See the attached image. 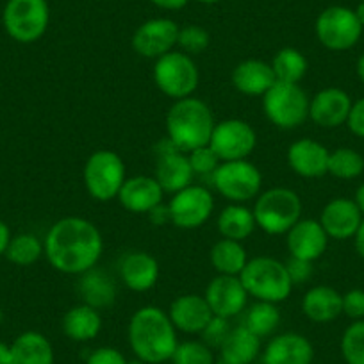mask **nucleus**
I'll use <instances>...</instances> for the list:
<instances>
[{"mask_svg": "<svg viewBox=\"0 0 364 364\" xmlns=\"http://www.w3.org/2000/svg\"><path fill=\"white\" fill-rule=\"evenodd\" d=\"M353 13H355V16H357V20H359L360 26L364 27V0H360L359 6H357V9Z\"/></svg>", "mask_w": 364, "mask_h": 364, "instance_id": "obj_52", "label": "nucleus"}, {"mask_svg": "<svg viewBox=\"0 0 364 364\" xmlns=\"http://www.w3.org/2000/svg\"><path fill=\"white\" fill-rule=\"evenodd\" d=\"M272 68L275 73V79L281 82H293L299 84L306 77L309 70V61L300 50L293 47L281 48L272 59Z\"/></svg>", "mask_w": 364, "mask_h": 364, "instance_id": "obj_33", "label": "nucleus"}, {"mask_svg": "<svg viewBox=\"0 0 364 364\" xmlns=\"http://www.w3.org/2000/svg\"><path fill=\"white\" fill-rule=\"evenodd\" d=\"M216 225L222 237L234 241H245L257 229L254 213L243 204H230L223 208L218 215Z\"/></svg>", "mask_w": 364, "mask_h": 364, "instance_id": "obj_31", "label": "nucleus"}, {"mask_svg": "<svg viewBox=\"0 0 364 364\" xmlns=\"http://www.w3.org/2000/svg\"><path fill=\"white\" fill-rule=\"evenodd\" d=\"M302 313L314 323H328L343 313V295L328 286H314L304 295Z\"/></svg>", "mask_w": 364, "mask_h": 364, "instance_id": "obj_27", "label": "nucleus"}, {"mask_svg": "<svg viewBox=\"0 0 364 364\" xmlns=\"http://www.w3.org/2000/svg\"><path fill=\"white\" fill-rule=\"evenodd\" d=\"M309 97L300 84L277 82L262 95L266 118L282 131L300 127L309 118Z\"/></svg>", "mask_w": 364, "mask_h": 364, "instance_id": "obj_6", "label": "nucleus"}, {"mask_svg": "<svg viewBox=\"0 0 364 364\" xmlns=\"http://www.w3.org/2000/svg\"><path fill=\"white\" fill-rule=\"evenodd\" d=\"M86 364H129V360L114 346H99L87 355Z\"/></svg>", "mask_w": 364, "mask_h": 364, "instance_id": "obj_42", "label": "nucleus"}, {"mask_svg": "<svg viewBox=\"0 0 364 364\" xmlns=\"http://www.w3.org/2000/svg\"><path fill=\"white\" fill-rule=\"evenodd\" d=\"M129 364H146V363H141V360L136 359V360H129Z\"/></svg>", "mask_w": 364, "mask_h": 364, "instance_id": "obj_55", "label": "nucleus"}, {"mask_svg": "<svg viewBox=\"0 0 364 364\" xmlns=\"http://www.w3.org/2000/svg\"><path fill=\"white\" fill-rule=\"evenodd\" d=\"M240 279L248 296H254L257 302L281 304L288 300L293 291V282L286 264L268 255L248 259Z\"/></svg>", "mask_w": 364, "mask_h": 364, "instance_id": "obj_4", "label": "nucleus"}, {"mask_svg": "<svg viewBox=\"0 0 364 364\" xmlns=\"http://www.w3.org/2000/svg\"><path fill=\"white\" fill-rule=\"evenodd\" d=\"M63 332L68 339L75 343H87L95 339L102 331V316L100 311L87 304H79L66 311L63 316Z\"/></svg>", "mask_w": 364, "mask_h": 364, "instance_id": "obj_28", "label": "nucleus"}, {"mask_svg": "<svg viewBox=\"0 0 364 364\" xmlns=\"http://www.w3.org/2000/svg\"><path fill=\"white\" fill-rule=\"evenodd\" d=\"M348 129L359 138H364V97L360 100H357L355 104H352V109L348 114Z\"/></svg>", "mask_w": 364, "mask_h": 364, "instance_id": "obj_45", "label": "nucleus"}, {"mask_svg": "<svg viewBox=\"0 0 364 364\" xmlns=\"http://www.w3.org/2000/svg\"><path fill=\"white\" fill-rule=\"evenodd\" d=\"M47 0H9L4 8L2 22L9 36L18 43H34L48 27Z\"/></svg>", "mask_w": 364, "mask_h": 364, "instance_id": "obj_10", "label": "nucleus"}, {"mask_svg": "<svg viewBox=\"0 0 364 364\" xmlns=\"http://www.w3.org/2000/svg\"><path fill=\"white\" fill-rule=\"evenodd\" d=\"M79 277L77 291L82 299V304H87L99 311L113 306L117 300V286L104 269L91 268Z\"/></svg>", "mask_w": 364, "mask_h": 364, "instance_id": "obj_29", "label": "nucleus"}, {"mask_svg": "<svg viewBox=\"0 0 364 364\" xmlns=\"http://www.w3.org/2000/svg\"><path fill=\"white\" fill-rule=\"evenodd\" d=\"M262 364H313L314 346L299 332L273 336L261 352Z\"/></svg>", "mask_w": 364, "mask_h": 364, "instance_id": "obj_16", "label": "nucleus"}, {"mask_svg": "<svg viewBox=\"0 0 364 364\" xmlns=\"http://www.w3.org/2000/svg\"><path fill=\"white\" fill-rule=\"evenodd\" d=\"M154 177L157 178L164 193L173 195L193 184L195 171L191 168L190 159H188V154L181 152L173 145H170V149H164L157 154L156 175Z\"/></svg>", "mask_w": 364, "mask_h": 364, "instance_id": "obj_21", "label": "nucleus"}, {"mask_svg": "<svg viewBox=\"0 0 364 364\" xmlns=\"http://www.w3.org/2000/svg\"><path fill=\"white\" fill-rule=\"evenodd\" d=\"M261 352V338L240 325L230 331L229 338L220 346V359L222 364H252Z\"/></svg>", "mask_w": 364, "mask_h": 364, "instance_id": "obj_30", "label": "nucleus"}, {"mask_svg": "<svg viewBox=\"0 0 364 364\" xmlns=\"http://www.w3.org/2000/svg\"><path fill=\"white\" fill-rule=\"evenodd\" d=\"M232 86L248 97H262L277 82L269 63L261 59H245L232 70Z\"/></svg>", "mask_w": 364, "mask_h": 364, "instance_id": "obj_25", "label": "nucleus"}, {"mask_svg": "<svg viewBox=\"0 0 364 364\" xmlns=\"http://www.w3.org/2000/svg\"><path fill=\"white\" fill-rule=\"evenodd\" d=\"M9 241H11V232H9V227L6 225L2 220H0V255L6 254Z\"/></svg>", "mask_w": 364, "mask_h": 364, "instance_id": "obj_48", "label": "nucleus"}, {"mask_svg": "<svg viewBox=\"0 0 364 364\" xmlns=\"http://www.w3.org/2000/svg\"><path fill=\"white\" fill-rule=\"evenodd\" d=\"M127 339L136 359L146 364H164L178 345L177 328L166 311L156 306L139 307L132 314Z\"/></svg>", "mask_w": 364, "mask_h": 364, "instance_id": "obj_2", "label": "nucleus"}, {"mask_svg": "<svg viewBox=\"0 0 364 364\" xmlns=\"http://www.w3.org/2000/svg\"><path fill=\"white\" fill-rule=\"evenodd\" d=\"M154 82L171 100L193 97L200 82V72L193 58L181 50H171L154 63Z\"/></svg>", "mask_w": 364, "mask_h": 364, "instance_id": "obj_7", "label": "nucleus"}, {"mask_svg": "<svg viewBox=\"0 0 364 364\" xmlns=\"http://www.w3.org/2000/svg\"><path fill=\"white\" fill-rule=\"evenodd\" d=\"M181 27L170 18H152L138 27L132 34V48L146 59H159L173 50Z\"/></svg>", "mask_w": 364, "mask_h": 364, "instance_id": "obj_14", "label": "nucleus"}, {"mask_svg": "<svg viewBox=\"0 0 364 364\" xmlns=\"http://www.w3.org/2000/svg\"><path fill=\"white\" fill-rule=\"evenodd\" d=\"M54 346L47 336L36 331H27L20 334L9 345L8 364H54Z\"/></svg>", "mask_w": 364, "mask_h": 364, "instance_id": "obj_26", "label": "nucleus"}, {"mask_svg": "<svg viewBox=\"0 0 364 364\" xmlns=\"http://www.w3.org/2000/svg\"><path fill=\"white\" fill-rule=\"evenodd\" d=\"M353 202H355L357 208H359V211L364 215V184H363V186L357 188V191H355V200H353Z\"/></svg>", "mask_w": 364, "mask_h": 364, "instance_id": "obj_50", "label": "nucleus"}, {"mask_svg": "<svg viewBox=\"0 0 364 364\" xmlns=\"http://www.w3.org/2000/svg\"><path fill=\"white\" fill-rule=\"evenodd\" d=\"M255 145H257V134L254 127L240 118L218 122L209 141V146L215 150L220 161L248 159Z\"/></svg>", "mask_w": 364, "mask_h": 364, "instance_id": "obj_13", "label": "nucleus"}, {"mask_svg": "<svg viewBox=\"0 0 364 364\" xmlns=\"http://www.w3.org/2000/svg\"><path fill=\"white\" fill-rule=\"evenodd\" d=\"M341 353L346 364H364V320L346 328L341 338Z\"/></svg>", "mask_w": 364, "mask_h": 364, "instance_id": "obj_38", "label": "nucleus"}, {"mask_svg": "<svg viewBox=\"0 0 364 364\" xmlns=\"http://www.w3.org/2000/svg\"><path fill=\"white\" fill-rule=\"evenodd\" d=\"M252 213L262 232L281 236L302 218V200L289 188H269L257 195Z\"/></svg>", "mask_w": 364, "mask_h": 364, "instance_id": "obj_5", "label": "nucleus"}, {"mask_svg": "<svg viewBox=\"0 0 364 364\" xmlns=\"http://www.w3.org/2000/svg\"><path fill=\"white\" fill-rule=\"evenodd\" d=\"M45 254L43 243L34 234H16L11 236V241L6 250V257L18 266H31Z\"/></svg>", "mask_w": 364, "mask_h": 364, "instance_id": "obj_35", "label": "nucleus"}, {"mask_svg": "<svg viewBox=\"0 0 364 364\" xmlns=\"http://www.w3.org/2000/svg\"><path fill=\"white\" fill-rule=\"evenodd\" d=\"M357 75H359V79L364 82V54L360 55L359 61H357Z\"/></svg>", "mask_w": 364, "mask_h": 364, "instance_id": "obj_53", "label": "nucleus"}, {"mask_svg": "<svg viewBox=\"0 0 364 364\" xmlns=\"http://www.w3.org/2000/svg\"><path fill=\"white\" fill-rule=\"evenodd\" d=\"M9 363V345H6L4 341H0V364Z\"/></svg>", "mask_w": 364, "mask_h": 364, "instance_id": "obj_51", "label": "nucleus"}, {"mask_svg": "<svg viewBox=\"0 0 364 364\" xmlns=\"http://www.w3.org/2000/svg\"><path fill=\"white\" fill-rule=\"evenodd\" d=\"M168 316H170L171 323L175 325L177 332L200 334L215 314H213L204 295L188 293V295L177 296L170 304Z\"/></svg>", "mask_w": 364, "mask_h": 364, "instance_id": "obj_20", "label": "nucleus"}, {"mask_svg": "<svg viewBox=\"0 0 364 364\" xmlns=\"http://www.w3.org/2000/svg\"><path fill=\"white\" fill-rule=\"evenodd\" d=\"M117 198L122 208L127 209L129 213L149 215L154 208L163 204L164 190L156 177L134 175V177H127Z\"/></svg>", "mask_w": 364, "mask_h": 364, "instance_id": "obj_17", "label": "nucleus"}, {"mask_svg": "<svg viewBox=\"0 0 364 364\" xmlns=\"http://www.w3.org/2000/svg\"><path fill=\"white\" fill-rule=\"evenodd\" d=\"M188 159H190L195 175H213L216 168L220 166V163H222L215 150L209 145L198 146V149L188 152Z\"/></svg>", "mask_w": 364, "mask_h": 364, "instance_id": "obj_40", "label": "nucleus"}, {"mask_svg": "<svg viewBox=\"0 0 364 364\" xmlns=\"http://www.w3.org/2000/svg\"><path fill=\"white\" fill-rule=\"evenodd\" d=\"M213 186L230 204H245L261 193L262 175L248 159L222 161L211 175Z\"/></svg>", "mask_w": 364, "mask_h": 364, "instance_id": "obj_9", "label": "nucleus"}, {"mask_svg": "<svg viewBox=\"0 0 364 364\" xmlns=\"http://www.w3.org/2000/svg\"><path fill=\"white\" fill-rule=\"evenodd\" d=\"M152 4H156L157 8L168 9V11H177V9H182L184 6L190 2V0H150Z\"/></svg>", "mask_w": 364, "mask_h": 364, "instance_id": "obj_47", "label": "nucleus"}, {"mask_svg": "<svg viewBox=\"0 0 364 364\" xmlns=\"http://www.w3.org/2000/svg\"><path fill=\"white\" fill-rule=\"evenodd\" d=\"M363 213L359 211L357 204L348 198H334L328 202L321 211L320 220L323 230L327 232L328 237L334 240H348V237L355 236L357 229H359L360 218Z\"/></svg>", "mask_w": 364, "mask_h": 364, "instance_id": "obj_24", "label": "nucleus"}, {"mask_svg": "<svg viewBox=\"0 0 364 364\" xmlns=\"http://www.w3.org/2000/svg\"><path fill=\"white\" fill-rule=\"evenodd\" d=\"M286 269H288V275L291 279L293 286L306 284L311 279V275H313V262L291 257L286 262Z\"/></svg>", "mask_w": 364, "mask_h": 364, "instance_id": "obj_43", "label": "nucleus"}, {"mask_svg": "<svg viewBox=\"0 0 364 364\" xmlns=\"http://www.w3.org/2000/svg\"><path fill=\"white\" fill-rule=\"evenodd\" d=\"M230 331H232V327H230L227 318L213 316L211 321L205 325L204 331L200 332L202 341H204L208 346H211V348L220 350V346H222L223 343H225V339L229 338Z\"/></svg>", "mask_w": 364, "mask_h": 364, "instance_id": "obj_41", "label": "nucleus"}, {"mask_svg": "<svg viewBox=\"0 0 364 364\" xmlns=\"http://www.w3.org/2000/svg\"><path fill=\"white\" fill-rule=\"evenodd\" d=\"M197 2H200V4H216L220 0H197Z\"/></svg>", "mask_w": 364, "mask_h": 364, "instance_id": "obj_54", "label": "nucleus"}, {"mask_svg": "<svg viewBox=\"0 0 364 364\" xmlns=\"http://www.w3.org/2000/svg\"><path fill=\"white\" fill-rule=\"evenodd\" d=\"M86 191L97 202L114 200L127 181V170L120 154L113 150H97L87 157L82 168Z\"/></svg>", "mask_w": 364, "mask_h": 364, "instance_id": "obj_8", "label": "nucleus"}, {"mask_svg": "<svg viewBox=\"0 0 364 364\" xmlns=\"http://www.w3.org/2000/svg\"><path fill=\"white\" fill-rule=\"evenodd\" d=\"M343 313L350 318L360 320L364 318V291L363 289H350L343 295Z\"/></svg>", "mask_w": 364, "mask_h": 364, "instance_id": "obj_44", "label": "nucleus"}, {"mask_svg": "<svg viewBox=\"0 0 364 364\" xmlns=\"http://www.w3.org/2000/svg\"><path fill=\"white\" fill-rule=\"evenodd\" d=\"M350 109H352V100L346 91L339 87H325L311 99L309 118L318 127L336 129L346 124Z\"/></svg>", "mask_w": 364, "mask_h": 364, "instance_id": "obj_19", "label": "nucleus"}, {"mask_svg": "<svg viewBox=\"0 0 364 364\" xmlns=\"http://www.w3.org/2000/svg\"><path fill=\"white\" fill-rule=\"evenodd\" d=\"M170 360L173 364H215V352L202 339H188L178 341Z\"/></svg>", "mask_w": 364, "mask_h": 364, "instance_id": "obj_37", "label": "nucleus"}, {"mask_svg": "<svg viewBox=\"0 0 364 364\" xmlns=\"http://www.w3.org/2000/svg\"><path fill=\"white\" fill-rule=\"evenodd\" d=\"M282 321V314L279 311L277 304L272 302H257L255 300L254 306L248 307L247 314H245L243 325L250 332H254L257 338H268L273 336V332L277 331L279 325Z\"/></svg>", "mask_w": 364, "mask_h": 364, "instance_id": "obj_34", "label": "nucleus"}, {"mask_svg": "<svg viewBox=\"0 0 364 364\" xmlns=\"http://www.w3.org/2000/svg\"><path fill=\"white\" fill-rule=\"evenodd\" d=\"M149 218L152 220L154 225L161 227V225H164V223H168V222H170V211H168V205L159 204L157 208H154L152 211L149 213Z\"/></svg>", "mask_w": 364, "mask_h": 364, "instance_id": "obj_46", "label": "nucleus"}, {"mask_svg": "<svg viewBox=\"0 0 364 364\" xmlns=\"http://www.w3.org/2000/svg\"><path fill=\"white\" fill-rule=\"evenodd\" d=\"M353 237H355L357 252H359L360 257H364V220H363V222H360L359 229H357L355 236H353Z\"/></svg>", "mask_w": 364, "mask_h": 364, "instance_id": "obj_49", "label": "nucleus"}, {"mask_svg": "<svg viewBox=\"0 0 364 364\" xmlns=\"http://www.w3.org/2000/svg\"><path fill=\"white\" fill-rule=\"evenodd\" d=\"M43 248L52 268L66 275H82L100 261L104 240L93 222L66 216L48 229Z\"/></svg>", "mask_w": 364, "mask_h": 364, "instance_id": "obj_1", "label": "nucleus"}, {"mask_svg": "<svg viewBox=\"0 0 364 364\" xmlns=\"http://www.w3.org/2000/svg\"><path fill=\"white\" fill-rule=\"evenodd\" d=\"M215 125L211 107L197 97L175 100L166 113L168 139L184 154L209 145Z\"/></svg>", "mask_w": 364, "mask_h": 364, "instance_id": "obj_3", "label": "nucleus"}, {"mask_svg": "<svg viewBox=\"0 0 364 364\" xmlns=\"http://www.w3.org/2000/svg\"><path fill=\"white\" fill-rule=\"evenodd\" d=\"M286 245L291 257L314 262L327 250L328 236L318 220L300 218L286 234Z\"/></svg>", "mask_w": 364, "mask_h": 364, "instance_id": "obj_18", "label": "nucleus"}, {"mask_svg": "<svg viewBox=\"0 0 364 364\" xmlns=\"http://www.w3.org/2000/svg\"><path fill=\"white\" fill-rule=\"evenodd\" d=\"M120 279L131 291L145 293L157 284L159 262L149 252L134 250L124 255L118 264Z\"/></svg>", "mask_w": 364, "mask_h": 364, "instance_id": "obj_22", "label": "nucleus"}, {"mask_svg": "<svg viewBox=\"0 0 364 364\" xmlns=\"http://www.w3.org/2000/svg\"><path fill=\"white\" fill-rule=\"evenodd\" d=\"M215 198L205 186L190 184L184 190L173 193L168 202L170 222L177 229L193 230L204 225L213 215Z\"/></svg>", "mask_w": 364, "mask_h": 364, "instance_id": "obj_12", "label": "nucleus"}, {"mask_svg": "<svg viewBox=\"0 0 364 364\" xmlns=\"http://www.w3.org/2000/svg\"><path fill=\"white\" fill-rule=\"evenodd\" d=\"M2 320H4V313H2V309H0V323H2Z\"/></svg>", "mask_w": 364, "mask_h": 364, "instance_id": "obj_56", "label": "nucleus"}, {"mask_svg": "<svg viewBox=\"0 0 364 364\" xmlns=\"http://www.w3.org/2000/svg\"><path fill=\"white\" fill-rule=\"evenodd\" d=\"M211 43V36L208 31L200 26H186L178 29L177 47H181V52L188 55H197L208 50Z\"/></svg>", "mask_w": 364, "mask_h": 364, "instance_id": "obj_39", "label": "nucleus"}, {"mask_svg": "<svg viewBox=\"0 0 364 364\" xmlns=\"http://www.w3.org/2000/svg\"><path fill=\"white\" fill-rule=\"evenodd\" d=\"M363 26L355 13L343 6L323 9L316 20L318 41L328 50H348L359 41Z\"/></svg>", "mask_w": 364, "mask_h": 364, "instance_id": "obj_11", "label": "nucleus"}, {"mask_svg": "<svg viewBox=\"0 0 364 364\" xmlns=\"http://www.w3.org/2000/svg\"><path fill=\"white\" fill-rule=\"evenodd\" d=\"M209 261H211L213 268L218 272V275H236V277H240L248 262V255L241 241L222 237V240L213 245L211 252H209Z\"/></svg>", "mask_w": 364, "mask_h": 364, "instance_id": "obj_32", "label": "nucleus"}, {"mask_svg": "<svg viewBox=\"0 0 364 364\" xmlns=\"http://www.w3.org/2000/svg\"><path fill=\"white\" fill-rule=\"evenodd\" d=\"M204 296L213 314L227 320L243 313L248 300L247 289L236 275H216L205 288Z\"/></svg>", "mask_w": 364, "mask_h": 364, "instance_id": "obj_15", "label": "nucleus"}, {"mask_svg": "<svg viewBox=\"0 0 364 364\" xmlns=\"http://www.w3.org/2000/svg\"><path fill=\"white\" fill-rule=\"evenodd\" d=\"M328 152L325 145L311 138H300L288 149V164L304 178H316L328 173Z\"/></svg>", "mask_w": 364, "mask_h": 364, "instance_id": "obj_23", "label": "nucleus"}, {"mask_svg": "<svg viewBox=\"0 0 364 364\" xmlns=\"http://www.w3.org/2000/svg\"><path fill=\"white\" fill-rule=\"evenodd\" d=\"M364 159L357 150L338 149L328 156V173L338 178H355L363 173Z\"/></svg>", "mask_w": 364, "mask_h": 364, "instance_id": "obj_36", "label": "nucleus"}]
</instances>
